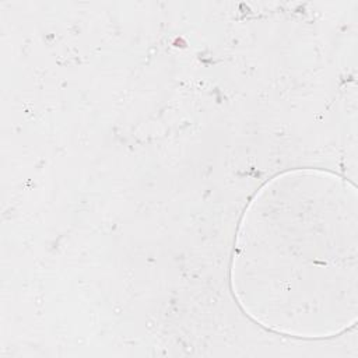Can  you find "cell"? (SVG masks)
<instances>
[{
	"label": "cell",
	"mask_w": 358,
	"mask_h": 358,
	"mask_svg": "<svg viewBox=\"0 0 358 358\" xmlns=\"http://www.w3.org/2000/svg\"><path fill=\"white\" fill-rule=\"evenodd\" d=\"M271 201L263 199L252 211L238 259L239 268L248 267V280L257 281L260 310L268 305L263 316L285 322L291 313L313 312V291L323 289L319 281L336 268V257L334 246H326L330 236L324 238L323 214H313L312 200Z\"/></svg>",
	"instance_id": "1"
}]
</instances>
